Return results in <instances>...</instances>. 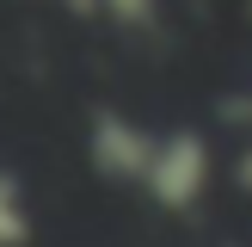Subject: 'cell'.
Instances as JSON below:
<instances>
[{
  "mask_svg": "<svg viewBox=\"0 0 252 247\" xmlns=\"http://www.w3.org/2000/svg\"><path fill=\"white\" fill-rule=\"evenodd\" d=\"M209 173H216V155L197 130H166L154 142V161L142 173V192L166 210H191L197 198L209 192Z\"/></svg>",
  "mask_w": 252,
  "mask_h": 247,
  "instance_id": "cell-1",
  "label": "cell"
},
{
  "mask_svg": "<svg viewBox=\"0 0 252 247\" xmlns=\"http://www.w3.org/2000/svg\"><path fill=\"white\" fill-rule=\"evenodd\" d=\"M154 142H160V130H142V124L123 118V111H98L93 136H86V155H93V167L105 173V179L142 185L148 161H154Z\"/></svg>",
  "mask_w": 252,
  "mask_h": 247,
  "instance_id": "cell-2",
  "label": "cell"
},
{
  "mask_svg": "<svg viewBox=\"0 0 252 247\" xmlns=\"http://www.w3.org/2000/svg\"><path fill=\"white\" fill-rule=\"evenodd\" d=\"M31 241V210L19 198V179L0 173V247H25Z\"/></svg>",
  "mask_w": 252,
  "mask_h": 247,
  "instance_id": "cell-3",
  "label": "cell"
},
{
  "mask_svg": "<svg viewBox=\"0 0 252 247\" xmlns=\"http://www.w3.org/2000/svg\"><path fill=\"white\" fill-rule=\"evenodd\" d=\"M80 6L111 12V19L129 25V31H154V19H160V0H80Z\"/></svg>",
  "mask_w": 252,
  "mask_h": 247,
  "instance_id": "cell-4",
  "label": "cell"
}]
</instances>
